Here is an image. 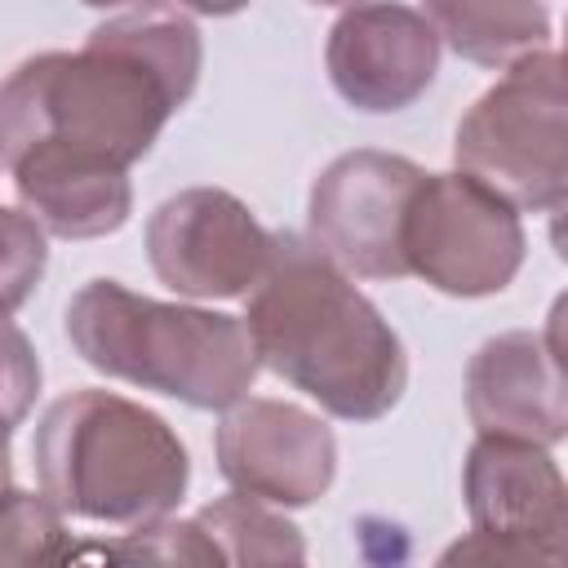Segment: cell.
I'll return each instance as SVG.
<instances>
[{
	"instance_id": "cell-1",
	"label": "cell",
	"mask_w": 568,
	"mask_h": 568,
	"mask_svg": "<svg viewBox=\"0 0 568 568\" xmlns=\"http://www.w3.org/2000/svg\"><path fill=\"white\" fill-rule=\"evenodd\" d=\"M200 62L186 9L111 13L75 53H36L0 84V164L27 146H58L129 173L195 93Z\"/></svg>"
},
{
	"instance_id": "cell-2",
	"label": "cell",
	"mask_w": 568,
	"mask_h": 568,
	"mask_svg": "<svg viewBox=\"0 0 568 568\" xmlns=\"http://www.w3.org/2000/svg\"><path fill=\"white\" fill-rule=\"evenodd\" d=\"M244 333L257 364L342 422L386 417L408 386V355L382 311L311 240L275 231L248 293Z\"/></svg>"
},
{
	"instance_id": "cell-3",
	"label": "cell",
	"mask_w": 568,
	"mask_h": 568,
	"mask_svg": "<svg viewBox=\"0 0 568 568\" xmlns=\"http://www.w3.org/2000/svg\"><path fill=\"white\" fill-rule=\"evenodd\" d=\"M40 493L75 519L93 524H155L182 501L191 457L178 430L111 390H71L53 399L36 426Z\"/></svg>"
},
{
	"instance_id": "cell-4",
	"label": "cell",
	"mask_w": 568,
	"mask_h": 568,
	"mask_svg": "<svg viewBox=\"0 0 568 568\" xmlns=\"http://www.w3.org/2000/svg\"><path fill=\"white\" fill-rule=\"evenodd\" d=\"M67 337L89 368L217 413L248 399L262 368L244 320L155 302L120 280H89L67 302Z\"/></svg>"
},
{
	"instance_id": "cell-5",
	"label": "cell",
	"mask_w": 568,
	"mask_h": 568,
	"mask_svg": "<svg viewBox=\"0 0 568 568\" xmlns=\"http://www.w3.org/2000/svg\"><path fill=\"white\" fill-rule=\"evenodd\" d=\"M457 173L506 200L515 213H559L568 200L564 53L541 49L479 93L453 138Z\"/></svg>"
},
{
	"instance_id": "cell-6",
	"label": "cell",
	"mask_w": 568,
	"mask_h": 568,
	"mask_svg": "<svg viewBox=\"0 0 568 568\" xmlns=\"http://www.w3.org/2000/svg\"><path fill=\"white\" fill-rule=\"evenodd\" d=\"M519 213L462 173H426L404 217V266L448 297L501 293L524 266Z\"/></svg>"
},
{
	"instance_id": "cell-7",
	"label": "cell",
	"mask_w": 568,
	"mask_h": 568,
	"mask_svg": "<svg viewBox=\"0 0 568 568\" xmlns=\"http://www.w3.org/2000/svg\"><path fill=\"white\" fill-rule=\"evenodd\" d=\"M426 182V169L390 151H346L311 186L306 240L342 271L359 280H399L404 217Z\"/></svg>"
},
{
	"instance_id": "cell-8",
	"label": "cell",
	"mask_w": 568,
	"mask_h": 568,
	"mask_svg": "<svg viewBox=\"0 0 568 568\" xmlns=\"http://www.w3.org/2000/svg\"><path fill=\"white\" fill-rule=\"evenodd\" d=\"M275 253L244 200L222 186H186L169 195L146 222V257L164 288L178 297H248Z\"/></svg>"
},
{
	"instance_id": "cell-9",
	"label": "cell",
	"mask_w": 568,
	"mask_h": 568,
	"mask_svg": "<svg viewBox=\"0 0 568 568\" xmlns=\"http://www.w3.org/2000/svg\"><path fill=\"white\" fill-rule=\"evenodd\" d=\"M217 470L235 497L297 510L328 493L337 439L315 413L288 399L248 395L217 422Z\"/></svg>"
},
{
	"instance_id": "cell-10",
	"label": "cell",
	"mask_w": 568,
	"mask_h": 568,
	"mask_svg": "<svg viewBox=\"0 0 568 568\" xmlns=\"http://www.w3.org/2000/svg\"><path fill=\"white\" fill-rule=\"evenodd\" d=\"M466 413L479 435L550 448L568 435V386L559 346V306L546 328L488 337L466 364Z\"/></svg>"
},
{
	"instance_id": "cell-11",
	"label": "cell",
	"mask_w": 568,
	"mask_h": 568,
	"mask_svg": "<svg viewBox=\"0 0 568 568\" xmlns=\"http://www.w3.org/2000/svg\"><path fill=\"white\" fill-rule=\"evenodd\" d=\"M333 89L373 115L417 102L439 71V36L413 4H351L328 27Z\"/></svg>"
},
{
	"instance_id": "cell-12",
	"label": "cell",
	"mask_w": 568,
	"mask_h": 568,
	"mask_svg": "<svg viewBox=\"0 0 568 568\" xmlns=\"http://www.w3.org/2000/svg\"><path fill=\"white\" fill-rule=\"evenodd\" d=\"M462 497L475 528L568 541V488L550 448L479 435L466 453Z\"/></svg>"
},
{
	"instance_id": "cell-13",
	"label": "cell",
	"mask_w": 568,
	"mask_h": 568,
	"mask_svg": "<svg viewBox=\"0 0 568 568\" xmlns=\"http://www.w3.org/2000/svg\"><path fill=\"white\" fill-rule=\"evenodd\" d=\"M18 191L22 213L62 240H98L129 222L133 186L124 169L58 151V146H27L0 164Z\"/></svg>"
},
{
	"instance_id": "cell-14",
	"label": "cell",
	"mask_w": 568,
	"mask_h": 568,
	"mask_svg": "<svg viewBox=\"0 0 568 568\" xmlns=\"http://www.w3.org/2000/svg\"><path fill=\"white\" fill-rule=\"evenodd\" d=\"M439 44L479 67H515L550 49V9L546 4H462L435 0L422 9Z\"/></svg>"
},
{
	"instance_id": "cell-15",
	"label": "cell",
	"mask_w": 568,
	"mask_h": 568,
	"mask_svg": "<svg viewBox=\"0 0 568 568\" xmlns=\"http://www.w3.org/2000/svg\"><path fill=\"white\" fill-rule=\"evenodd\" d=\"M62 568H226L200 519H155L120 537H75Z\"/></svg>"
},
{
	"instance_id": "cell-16",
	"label": "cell",
	"mask_w": 568,
	"mask_h": 568,
	"mask_svg": "<svg viewBox=\"0 0 568 568\" xmlns=\"http://www.w3.org/2000/svg\"><path fill=\"white\" fill-rule=\"evenodd\" d=\"M195 519L217 541L226 568H306L302 528L262 501L231 493L200 506Z\"/></svg>"
},
{
	"instance_id": "cell-17",
	"label": "cell",
	"mask_w": 568,
	"mask_h": 568,
	"mask_svg": "<svg viewBox=\"0 0 568 568\" xmlns=\"http://www.w3.org/2000/svg\"><path fill=\"white\" fill-rule=\"evenodd\" d=\"M71 541L67 515L44 493H0V568H62Z\"/></svg>"
},
{
	"instance_id": "cell-18",
	"label": "cell",
	"mask_w": 568,
	"mask_h": 568,
	"mask_svg": "<svg viewBox=\"0 0 568 568\" xmlns=\"http://www.w3.org/2000/svg\"><path fill=\"white\" fill-rule=\"evenodd\" d=\"M435 568H568V541L470 528L435 559Z\"/></svg>"
},
{
	"instance_id": "cell-19",
	"label": "cell",
	"mask_w": 568,
	"mask_h": 568,
	"mask_svg": "<svg viewBox=\"0 0 568 568\" xmlns=\"http://www.w3.org/2000/svg\"><path fill=\"white\" fill-rule=\"evenodd\" d=\"M49 262L44 231L22 213L0 204V320H9L40 284Z\"/></svg>"
},
{
	"instance_id": "cell-20",
	"label": "cell",
	"mask_w": 568,
	"mask_h": 568,
	"mask_svg": "<svg viewBox=\"0 0 568 568\" xmlns=\"http://www.w3.org/2000/svg\"><path fill=\"white\" fill-rule=\"evenodd\" d=\"M36 395H40V355L13 320H0V430L4 435H13V426L31 413Z\"/></svg>"
},
{
	"instance_id": "cell-21",
	"label": "cell",
	"mask_w": 568,
	"mask_h": 568,
	"mask_svg": "<svg viewBox=\"0 0 568 568\" xmlns=\"http://www.w3.org/2000/svg\"><path fill=\"white\" fill-rule=\"evenodd\" d=\"M13 488V466H9V435L0 430V493Z\"/></svg>"
}]
</instances>
